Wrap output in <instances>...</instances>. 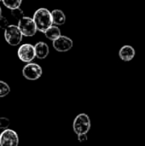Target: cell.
<instances>
[{
    "mask_svg": "<svg viewBox=\"0 0 145 146\" xmlns=\"http://www.w3.org/2000/svg\"><path fill=\"white\" fill-rule=\"evenodd\" d=\"M32 20L36 25L37 30L41 33H44L53 25L51 12L46 8L38 9L33 14Z\"/></svg>",
    "mask_w": 145,
    "mask_h": 146,
    "instance_id": "6da1fadb",
    "label": "cell"
},
{
    "mask_svg": "<svg viewBox=\"0 0 145 146\" xmlns=\"http://www.w3.org/2000/svg\"><path fill=\"white\" fill-rule=\"evenodd\" d=\"M91 127V119L88 115L85 113H81L78 115L73 122V132L79 135V134H87L90 131Z\"/></svg>",
    "mask_w": 145,
    "mask_h": 146,
    "instance_id": "7a4b0ae2",
    "label": "cell"
},
{
    "mask_svg": "<svg viewBox=\"0 0 145 146\" xmlns=\"http://www.w3.org/2000/svg\"><path fill=\"white\" fill-rule=\"evenodd\" d=\"M22 38L23 35L16 25H9L4 29V38L9 45L17 46L21 44Z\"/></svg>",
    "mask_w": 145,
    "mask_h": 146,
    "instance_id": "3957f363",
    "label": "cell"
},
{
    "mask_svg": "<svg viewBox=\"0 0 145 146\" xmlns=\"http://www.w3.org/2000/svg\"><path fill=\"white\" fill-rule=\"evenodd\" d=\"M18 27L23 36L26 37H32L37 33L36 25L31 17L24 16L21 20L18 21Z\"/></svg>",
    "mask_w": 145,
    "mask_h": 146,
    "instance_id": "277c9868",
    "label": "cell"
},
{
    "mask_svg": "<svg viewBox=\"0 0 145 146\" xmlns=\"http://www.w3.org/2000/svg\"><path fill=\"white\" fill-rule=\"evenodd\" d=\"M23 76L28 80H37L43 74L42 68L34 62H28L22 69Z\"/></svg>",
    "mask_w": 145,
    "mask_h": 146,
    "instance_id": "5b68a950",
    "label": "cell"
},
{
    "mask_svg": "<svg viewBox=\"0 0 145 146\" xmlns=\"http://www.w3.org/2000/svg\"><path fill=\"white\" fill-rule=\"evenodd\" d=\"M19 136L12 129H4L0 133V146H18Z\"/></svg>",
    "mask_w": 145,
    "mask_h": 146,
    "instance_id": "8992f818",
    "label": "cell"
},
{
    "mask_svg": "<svg viewBox=\"0 0 145 146\" xmlns=\"http://www.w3.org/2000/svg\"><path fill=\"white\" fill-rule=\"evenodd\" d=\"M17 55L21 62H24L26 63L31 62L36 57L34 45L31 44H21L17 50Z\"/></svg>",
    "mask_w": 145,
    "mask_h": 146,
    "instance_id": "52a82bcc",
    "label": "cell"
},
{
    "mask_svg": "<svg viewBox=\"0 0 145 146\" xmlns=\"http://www.w3.org/2000/svg\"><path fill=\"white\" fill-rule=\"evenodd\" d=\"M52 42H53L52 43L53 48L59 52L68 51L69 50L72 49L73 45V40L69 37H67L64 35H61L59 38H57Z\"/></svg>",
    "mask_w": 145,
    "mask_h": 146,
    "instance_id": "ba28073f",
    "label": "cell"
},
{
    "mask_svg": "<svg viewBox=\"0 0 145 146\" xmlns=\"http://www.w3.org/2000/svg\"><path fill=\"white\" fill-rule=\"evenodd\" d=\"M136 55V50L132 45L126 44L122 46L119 50V56L123 62L132 61Z\"/></svg>",
    "mask_w": 145,
    "mask_h": 146,
    "instance_id": "9c48e42d",
    "label": "cell"
},
{
    "mask_svg": "<svg viewBox=\"0 0 145 146\" xmlns=\"http://www.w3.org/2000/svg\"><path fill=\"white\" fill-rule=\"evenodd\" d=\"M34 50H35V56L38 59H44L48 56L50 53V49L49 46L46 43L44 42H38L34 45Z\"/></svg>",
    "mask_w": 145,
    "mask_h": 146,
    "instance_id": "30bf717a",
    "label": "cell"
},
{
    "mask_svg": "<svg viewBox=\"0 0 145 146\" xmlns=\"http://www.w3.org/2000/svg\"><path fill=\"white\" fill-rule=\"evenodd\" d=\"M51 17L53 25L61 26L66 22V15L61 9H54L51 11Z\"/></svg>",
    "mask_w": 145,
    "mask_h": 146,
    "instance_id": "8fae6325",
    "label": "cell"
},
{
    "mask_svg": "<svg viewBox=\"0 0 145 146\" xmlns=\"http://www.w3.org/2000/svg\"><path fill=\"white\" fill-rule=\"evenodd\" d=\"M44 33L45 37L51 41H54L55 39H56L62 35L60 28L56 25H52L51 27H50Z\"/></svg>",
    "mask_w": 145,
    "mask_h": 146,
    "instance_id": "7c38bea8",
    "label": "cell"
},
{
    "mask_svg": "<svg viewBox=\"0 0 145 146\" xmlns=\"http://www.w3.org/2000/svg\"><path fill=\"white\" fill-rule=\"evenodd\" d=\"M1 1L3 2V5L6 8L9 9L10 10L21 7L22 3V0H1Z\"/></svg>",
    "mask_w": 145,
    "mask_h": 146,
    "instance_id": "4fadbf2b",
    "label": "cell"
},
{
    "mask_svg": "<svg viewBox=\"0 0 145 146\" xmlns=\"http://www.w3.org/2000/svg\"><path fill=\"white\" fill-rule=\"evenodd\" d=\"M9 92H10L9 86L6 82L0 80V98L6 97Z\"/></svg>",
    "mask_w": 145,
    "mask_h": 146,
    "instance_id": "5bb4252c",
    "label": "cell"
},
{
    "mask_svg": "<svg viewBox=\"0 0 145 146\" xmlns=\"http://www.w3.org/2000/svg\"><path fill=\"white\" fill-rule=\"evenodd\" d=\"M11 15H12L13 17H15L18 21L25 16L24 15V11L21 9V7L14 9H11Z\"/></svg>",
    "mask_w": 145,
    "mask_h": 146,
    "instance_id": "9a60e30c",
    "label": "cell"
},
{
    "mask_svg": "<svg viewBox=\"0 0 145 146\" xmlns=\"http://www.w3.org/2000/svg\"><path fill=\"white\" fill-rule=\"evenodd\" d=\"M10 121L7 117H0V129H7L9 127Z\"/></svg>",
    "mask_w": 145,
    "mask_h": 146,
    "instance_id": "2e32d148",
    "label": "cell"
},
{
    "mask_svg": "<svg viewBox=\"0 0 145 146\" xmlns=\"http://www.w3.org/2000/svg\"><path fill=\"white\" fill-rule=\"evenodd\" d=\"M9 25V24L8 20H7L4 16L1 15V16H0V28L5 29Z\"/></svg>",
    "mask_w": 145,
    "mask_h": 146,
    "instance_id": "e0dca14e",
    "label": "cell"
},
{
    "mask_svg": "<svg viewBox=\"0 0 145 146\" xmlns=\"http://www.w3.org/2000/svg\"><path fill=\"white\" fill-rule=\"evenodd\" d=\"M78 140L80 142V143H83V142H85L87 140V134H79L78 135Z\"/></svg>",
    "mask_w": 145,
    "mask_h": 146,
    "instance_id": "ac0fdd59",
    "label": "cell"
},
{
    "mask_svg": "<svg viewBox=\"0 0 145 146\" xmlns=\"http://www.w3.org/2000/svg\"><path fill=\"white\" fill-rule=\"evenodd\" d=\"M2 15V9H1V7H0V16Z\"/></svg>",
    "mask_w": 145,
    "mask_h": 146,
    "instance_id": "d6986e66",
    "label": "cell"
},
{
    "mask_svg": "<svg viewBox=\"0 0 145 146\" xmlns=\"http://www.w3.org/2000/svg\"><path fill=\"white\" fill-rule=\"evenodd\" d=\"M0 1H1V0H0Z\"/></svg>",
    "mask_w": 145,
    "mask_h": 146,
    "instance_id": "ffe728a7",
    "label": "cell"
}]
</instances>
